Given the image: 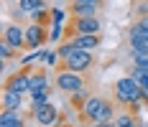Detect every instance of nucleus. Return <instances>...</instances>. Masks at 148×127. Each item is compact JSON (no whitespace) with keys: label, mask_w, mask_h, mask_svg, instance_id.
<instances>
[{"label":"nucleus","mask_w":148,"mask_h":127,"mask_svg":"<svg viewBox=\"0 0 148 127\" xmlns=\"http://www.w3.org/2000/svg\"><path fill=\"white\" fill-rule=\"evenodd\" d=\"M79 117H82L84 125L110 122V120L118 117V107H115V102H110V99H102V97H95V94H92V97L87 99V104L79 109Z\"/></svg>","instance_id":"obj_1"},{"label":"nucleus","mask_w":148,"mask_h":127,"mask_svg":"<svg viewBox=\"0 0 148 127\" xmlns=\"http://www.w3.org/2000/svg\"><path fill=\"white\" fill-rule=\"evenodd\" d=\"M112 92H115V99H118L120 107H125V109H130V112H138L140 109V94H143V86L135 81L133 76L128 74V76H123L115 81L112 86Z\"/></svg>","instance_id":"obj_2"},{"label":"nucleus","mask_w":148,"mask_h":127,"mask_svg":"<svg viewBox=\"0 0 148 127\" xmlns=\"http://www.w3.org/2000/svg\"><path fill=\"white\" fill-rule=\"evenodd\" d=\"M59 69L79 71V74H84V76H87L89 71L95 69V56H92V51H87V48H74L69 56H64V58L59 61Z\"/></svg>","instance_id":"obj_3"},{"label":"nucleus","mask_w":148,"mask_h":127,"mask_svg":"<svg viewBox=\"0 0 148 127\" xmlns=\"http://www.w3.org/2000/svg\"><path fill=\"white\" fill-rule=\"evenodd\" d=\"M77 33H102V20L97 15H92V18H74V15H69V23L64 28V41L77 36Z\"/></svg>","instance_id":"obj_4"},{"label":"nucleus","mask_w":148,"mask_h":127,"mask_svg":"<svg viewBox=\"0 0 148 127\" xmlns=\"http://www.w3.org/2000/svg\"><path fill=\"white\" fill-rule=\"evenodd\" d=\"M54 86H56L59 92H64V94H74V92L84 89V74H79V71H69V69H56Z\"/></svg>","instance_id":"obj_5"},{"label":"nucleus","mask_w":148,"mask_h":127,"mask_svg":"<svg viewBox=\"0 0 148 127\" xmlns=\"http://www.w3.org/2000/svg\"><path fill=\"white\" fill-rule=\"evenodd\" d=\"M3 89H10V92H18V94H31V69L28 66H21L18 71H13L5 79Z\"/></svg>","instance_id":"obj_6"},{"label":"nucleus","mask_w":148,"mask_h":127,"mask_svg":"<svg viewBox=\"0 0 148 127\" xmlns=\"http://www.w3.org/2000/svg\"><path fill=\"white\" fill-rule=\"evenodd\" d=\"M3 41L10 43V46L18 48V51H23V48H26V28H23L18 20L5 23V26H3Z\"/></svg>","instance_id":"obj_7"},{"label":"nucleus","mask_w":148,"mask_h":127,"mask_svg":"<svg viewBox=\"0 0 148 127\" xmlns=\"http://www.w3.org/2000/svg\"><path fill=\"white\" fill-rule=\"evenodd\" d=\"M46 41H49V28L31 20V26L26 28V48L28 51H38Z\"/></svg>","instance_id":"obj_8"},{"label":"nucleus","mask_w":148,"mask_h":127,"mask_svg":"<svg viewBox=\"0 0 148 127\" xmlns=\"http://www.w3.org/2000/svg\"><path fill=\"white\" fill-rule=\"evenodd\" d=\"M31 117H33L41 127H51V125L59 122V109H56L51 102H46L41 107H31Z\"/></svg>","instance_id":"obj_9"},{"label":"nucleus","mask_w":148,"mask_h":127,"mask_svg":"<svg viewBox=\"0 0 148 127\" xmlns=\"http://www.w3.org/2000/svg\"><path fill=\"white\" fill-rule=\"evenodd\" d=\"M128 46H130V51L148 54V31L140 28L138 23H133L130 31H128Z\"/></svg>","instance_id":"obj_10"},{"label":"nucleus","mask_w":148,"mask_h":127,"mask_svg":"<svg viewBox=\"0 0 148 127\" xmlns=\"http://www.w3.org/2000/svg\"><path fill=\"white\" fill-rule=\"evenodd\" d=\"M69 41H74L77 48H87V51H95V48H100V46H102L100 33H77V36L69 38Z\"/></svg>","instance_id":"obj_11"},{"label":"nucleus","mask_w":148,"mask_h":127,"mask_svg":"<svg viewBox=\"0 0 148 127\" xmlns=\"http://www.w3.org/2000/svg\"><path fill=\"white\" fill-rule=\"evenodd\" d=\"M0 127H26L21 109H0Z\"/></svg>","instance_id":"obj_12"},{"label":"nucleus","mask_w":148,"mask_h":127,"mask_svg":"<svg viewBox=\"0 0 148 127\" xmlns=\"http://www.w3.org/2000/svg\"><path fill=\"white\" fill-rule=\"evenodd\" d=\"M33 92H51V84H49V74L44 69H33L31 71V94Z\"/></svg>","instance_id":"obj_13"},{"label":"nucleus","mask_w":148,"mask_h":127,"mask_svg":"<svg viewBox=\"0 0 148 127\" xmlns=\"http://www.w3.org/2000/svg\"><path fill=\"white\" fill-rule=\"evenodd\" d=\"M66 10L74 18H92V15H100L102 8H97V5H82V3H66Z\"/></svg>","instance_id":"obj_14"},{"label":"nucleus","mask_w":148,"mask_h":127,"mask_svg":"<svg viewBox=\"0 0 148 127\" xmlns=\"http://www.w3.org/2000/svg\"><path fill=\"white\" fill-rule=\"evenodd\" d=\"M23 104V94L10 92V89H3V99H0V109H21Z\"/></svg>","instance_id":"obj_15"},{"label":"nucleus","mask_w":148,"mask_h":127,"mask_svg":"<svg viewBox=\"0 0 148 127\" xmlns=\"http://www.w3.org/2000/svg\"><path fill=\"white\" fill-rule=\"evenodd\" d=\"M115 127H140V120L135 117V112L123 109V112L115 117Z\"/></svg>","instance_id":"obj_16"},{"label":"nucleus","mask_w":148,"mask_h":127,"mask_svg":"<svg viewBox=\"0 0 148 127\" xmlns=\"http://www.w3.org/2000/svg\"><path fill=\"white\" fill-rule=\"evenodd\" d=\"M89 97H92V94H89V92H87V86H84V89H79V92L69 94V102H72V107H74V109L79 112V109L87 104V99H89Z\"/></svg>","instance_id":"obj_17"},{"label":"nucleus","mask_w":148,"mask_h":127,"mask_svg":"<svg viewBox=\"0 0 148 127\" xmlns=\"http://www.w3.org/2000/svg\"><path fill=\"white\" fill-rule=\"evenodd\" d=\"M38 8H46V0H18V10L26 13V15H31Z\"/></svg>","instance_id":"obj_18"},{"label":"nucleus","mask_w":148,"mask_h":127,"mask_svg":"<svg viewBox=\"0 0 148 127\" xmlns=\"http://www.w3.org/2000/svg\"><path fill=\"white\" fill-rule=\"evenodd\" d=\"M31 20L49 28V26H51V8H38V10H33V13H31Z\"/></svg>","instance_id":"obj_19"},{"label":"nucleus","mask_w":148,"mask_h":127,"mask_svg":"<svg viewBox=\"0 0 148 127\" xmlns=\"http://www.w3.org/2000/svg\"><path fill=\"white\" fill-rule=\"evenodd\" d=\"M15 56H18V48H13L10 43H5V41H0V58H3V64L13 61Z\"/></svg>","instance_id":"obj_20"},{"label":"nucleus","mask_w":148,"mask_h":127,"mask_svg":"<svg viewBox=\"0 0 148 127\" xmlns=\"http://www.w3.org/2000/svg\"><path fill=\"white\" fill-rule=\"evenodd\" d=\"M130 76H133L140 86H148V69H138V66H133V69H130Z\"/></svg>","instance_id":"obj_21"},{"label":"nucleus","mask_w":148,"mask_h":127,"mask_svg":"<svg viewBox=\"0 0 148 127\" xmlns=\"http://www.w3.org/2000/svg\"><path fill=\"white\" fill-rule=\"evenodd\" d=\"M130 58H133V66H138V69H148V54L130 51Z\"/></svg>","instance_id":"obj_22"},{"label":"nucleus","mask_w":148,"mask_h":127,"mask_svg":"<svg viewBox=\"0 0 148 127\" xmlns=\"http://www.w3.org/2000/svg\"><path fill=\"white\" fill-rule=\"evenodd\" d=\"M49 94H51V92H33V94H31V107L46 104V102H49Z\"/></svg>","instance_id":"obj_23"},{"label":"nucleus","mask_w":148,"mask_h":127,"mask_svg":"<svg viewBox=\"0 0 148 127\" xmlns=\"http://www.w3.org/2000/svg\"><path fill=\"white\" fill-rule=\"evenodd\" d=\"M66 13L69 10H61V8H51V26H61L66 20Z\"/></svg>","instance_id":"obj_24"},{"label":"nucleus","mask_w":148,"mask_h":127,"mask_svg":"<svg viewBox=\"0 0 148 127\" xmlns=\"http://www.w3.org/2000/svg\"><path fill=\"white\" fill-rule=\"evenodd\" d=\"M133 13H135V18L148 15V0H135L133 3Z\"/></svg>","instance_id":"obj_25"},{"label":"nucleus","mask_w":148,"mask_h":127,"mask_svg":"<svg viewBox=\"0 0 148 127\" xmlns=\"http://www.w3.org/2000/svg\"><path fill=\"white\" fill-rule=\"evenodd\" d=\"M61 36H64L61 26H51V31H49V41H51V43H59V41H64Z\"/></svg>","instance_id":"obj_26"},{"label":"nucleus","mask_w":148,"mask_h":127,"mask_svg":"<svg viewBox=\"0 0 148 127\" xmlns=\"http://www.w3.org/2000/svg\"><path fill=\"white\" fill-rule=\"evenodd\" d=\"M49 66H59V54L56 51H46V58H44Z\"/></svg>","instance_id":"obj_27"},{"label":"nucleus","mask_w":148,"mask_h":127,"mask_svg":"<svg viewBox=\"0 0 148 127\" xmlns=\"http://www.w3.org/2000/svg\"><path fill=\"white\" fill-rule=\"evenodd\" d=\"M66 3H82V5H97V8H105V0H66Z\"/></svg>","instance_id":"obj_28"},{"label":"nucleus","mask_w":148,"mask_h":127,"mask_svg":"<svg viewBox=\"0 0 148 127\" xmlns=\"http://www.w3.org/2000/svg\"><path fill=\"white\" fill-rule=\"evenodd\" d=\"M135 23H138V26H140V28H146V31H148V15H140V18H138V20H135Z\"/></svg>","instance_id":"obj_29"},{"label":"nucleus","mask_w":148,"mask_h":127,"mask_svg":"<svg viewBox=\"0 0 148 127\" xmlns=\"http://www.w3.org/2000/svg\"><path fill=\"white\" fill-rule=\"evenodd\" d=\"M92 127H115V120H110V122H95Z\"/></svg>","instance_id":"obj_30"},{"label":"nucleus","mask_w":148,"mask_h":127,"mask_svg":"<svg viewBox=\"0 0 148 127\" xmlns=\"http://www.w3.org/2000/svg\"><path fill=\"white\" fill-rule=\"evenodd\" d=\"M140 102H143V104H148V86H143V94H140Z\"/></svg>","instance_id":"obj_31"}]
</instances>
